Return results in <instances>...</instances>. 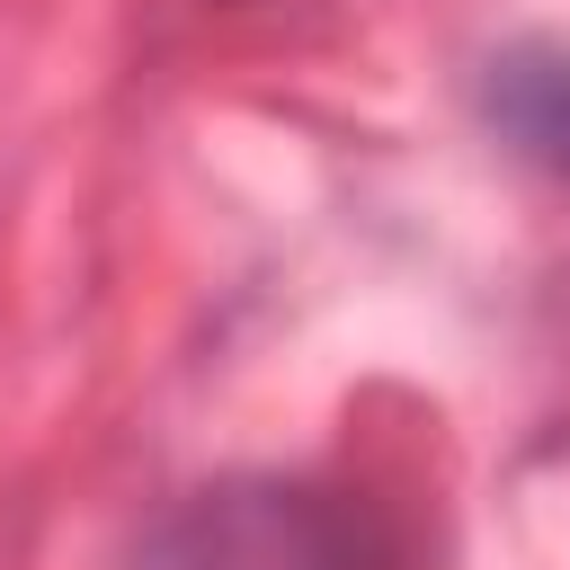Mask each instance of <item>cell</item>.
Returning a JSON list of instances; mask_svg holds the SVG:
<instances>
[{"label":"cell","mask_w":570,"mask_h":570,"mask_svg":"<svg viewBox=\"0 0 570 570\" xmlns=\"http://www.w3.org/2000/svg\"><path fill=\"white\" fill-rule=\"evenodd\" d=\"M134 570H419V534L374 490L303 472H232L187 490L142 534Z\"/></svg>","instance_id":"obj_1"},{"label":"cell","mask_w":570,"mask_h":570,"mask_svg":"<svg viewBox=\"0 0 570 570\" xmlns=\"http://www.w3.org/2000/svg\"><path fill=\"white\" fill-rule=\"evenodd\" d=\"M552 330H561V338H570V267H561V276H552Z\"/></svg>","instance_id":"obj_3"},{"label":"cell","mask_w":570,"mask_h":570,"mask_svg":"<svg viewBox=\"0 0 570 570\" xmlns=\"http://www.w3.org/2000/svg\"><path fill=\"white\" fill-rule=\"evenodd\" d=\"M481 125L534 160L543 178H570V45H508L481 62Z\"/></svg>","instance_id":"obj_2"}]
</instances>
